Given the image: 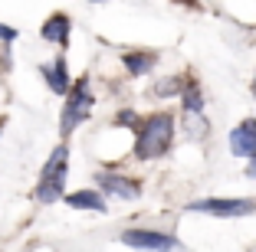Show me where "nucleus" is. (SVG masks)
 I'll list each match as a JSON object with an SVG mask.
<instances>
[{
	"instance_id": "f8f14e48",
	"label": "nucleus",
	"mask_w": 256,
	"mask_h": 252,
	"mask_svg": "<svg viewBox=\"0 0 256 252\" xmlns=\"http://www.w3.org/2000/svg\"><path fill=\"white\" fill-rule=\"evenodd\" d=\"M181 102L184 111H204V92L194 79H184V89H181Z\"/></svg>"
},
{
	"instance_id": "9d476101",
	"label": "nucleus",
	"mask_w": 256,
	"mask_h": 252,
	"mask_svg": "<svg viewBox=\"0 0 256 252\" xmlns=\"http://www.w3.org/2000/svg\"><path fill=\"white\" fill-rule=\"evenodd\" d=\"M40 72L46 75V85H50V89H53L56 95H66V92H69V85H72V82H69V66H66V56H56V62H53V66H43Z\"/></svg>"
},
{
	"instance_id": "4468645a",
	"label": "nucleus",
	"mask_w": 256,
	"mask_h": 252,
	"mask_svg": "<svg viewBox=\"0 0 256 252\" xmlns=\"http://www.w3.org/2000/svg\"><path fill=\"white\" fill-rule=\"evenodd\" d=\"M115 125H132V128H135L138 125V115L132 108H125V111H118V115H115Z\"/></svg>"
},
{
	"instance_id": "f257e3e1",
	"label": "nucleus",
	"mask_w": 256,
	"mask_h": 252,
	"mask_svg": "<svg viewBox=\"0 0 256 252\" xmlns=\"http://www.w3.org/2000/svg\"><path fill=\"white\" fill-rule=\"evenodd\" d=\"M174 144V115L171 111H151L135 125V157L138 161H158Z\"/></svg>"
},
{
	"instance_id": "0eeeda50",
	"label": "nucleus",
	"mask_w": 256,
	"mask_h": 252,
	"mask_svg": "<svg viewBox=\"0 0 256 252\" xmlns=\"http://www.w3.org/2000/svg\"><path fill=\"white\" fill-rule=\"evenodd\" d=\"M230 151H234L236 157H243V161L256 151V118H243L240 125L230 131Z\"/></svg>"
},
{
	"instance_id": "dca6fc26",
	"label": "nucleus",
	"mask_w": 256,
	"mask_h": 252,
	"mask_svg": "<svg viewBox=\"0 0 256 252\" xmlns=\"http://www.w3.org/2000/svg\"><path fill=\"white\" fill-rule=\"evenodd\" d=\"M246 177H256V151L246 157Z\"/></svg>"
},
{
	"instance_id": "423d86ee",
	"label": "nucleus",
	"mask_w": 256,
	"mask_h": 252,
	"mask_svg": "<svg viewBox=\"0 0 256 252\" xmlns=\"http://www.w3.org/2000/svg\"><path fill=\"white\" fill-rule=\"evenodd\" d=\"M96 180H98V190L108 193V197H118V200H138V197H142V184H138L135 177H125V174L102 171Z\"/></svg>"
},
{
	"instance_id": "1a4fd4ad",
	"label": "nucleus",
	"mask_w": 256,
	"mask_h": 252,
	"mask_svg": "<svg viewBox=\"0 0 256 252\" xmlns=\"http://www.w3.org/2000/svg\"><path fill=\"white\" fill-rule=\"evenodd\" d=\"M69 30H72V20H69L66 13H53L50 20L43 23V30H40V36H43L46 43L66 46V43H69Z\"/></svg>"
},
{
	"instance_id": "39448f33",
	"label": "nucleus",
	"mask_w": 256,
	"mask_h": 252,
	"mask_svg": "<svg viewBox=\"0 0 256 252\" xmlns=\"http://www.w3.org/2000/svg\"><path fill=\"white\" fill-rule=\"evenodd\" d=\"M122 243L132 246V249H178L181 239L171 236V233H158V230H125Z\"/></svg>"
},
{
	"instance_id": "ddd939ff",
	"label": "nucleus",
	"mask_w": 256,
	"mask_h": 252,
	"mask_svg": "<svg viewBox=\"0 0 256 252\" xmlns=\"http://www.w3.org/2000/svg\"><path fill=\"white\" fill-rule=\"evenodd\" d=\"M181 89H184V79L174 75V79H161L158 85H154V95H178Z\"/></svg>"
},
{
	"instance_id": "f03ea898",
	"label": "nucleus",
	"mask_w": 256,
	"mask_h": 252,
	"mask_svg": "<svg viewBox=\"0 0 256 252\" xmlns=\"http://www.w3.org/2000/svg\"><path fill=\"white\" fill-rule=\"evenodd\" d=\"M66 174H69V148L60 144V148L50 154V161L43 164L40 171V184H36V200L40 203H56L66 190Z\"/></svg>"
},
{
	"instance_id": "7ed1b4c3",
	"label": "nucleus",
	"mask_w": 256,
	"mask_h": 252,
	"mask_svg": "<svg viewBox=\"0 0 256 252\" xmlns=\"http://www.w3.org/2000/svg\"><path fill=\"white\" fill-rule=\"evenodd\" d=\"M92 105H96V98H92V92H89V79H79L76 85H69L66 105H62V115H60V131H62V138H69L76 128L89 118Z\"/></svg>"
},
{
	"instance_id": "f3484780",
	"label": "nucleus",
	"mask_w": 256,
	"mask_h": 252,
	"mask_svg": "<svg viewBox=\"0 0 256 252\" xmlns=\"http://www.w3.org/2000/svg\"><path fill=\"white\" fill-rule=\"evenodd\" d=\"M253 92H256V79H253Z\"/></svg>"
},
{
	"instance_id": "2eb2a0df",
	"label": "nucleus",
	"mask_w": 256,
	"mask_h": 252,
	"mask_svg": "<svg viewBox=\"0 0 256 252\" xmlns=\"http://www.w3.org/2000/svg\"><path fill=\"white\" fill-rule=\"evenodd\" d=\"M0 39H4V43H14V39H16V30H10V26H4V23H0Z\"/></svg>"
},
{
	"instance_id": "20e7f679",
	"label": "nucleus",
	"mask_w": 256,
	"mask_h": 252,
	"mask_svg": "<svg viewBox=\"0 0 256 252\" xmlns=\"http://www.w3.org/2000/svg\"><path fill=\"white\" fill-rule=\"evenodd\" d=\"M194 213H207V216H220V220H236V216H250L256 210V200L250 197H200L190 203Z\"/></svg>"
},
{
	"instance_id": "6e6552de",
	"label": "nucleus",
	"mask_w": 256,
	"mask_h": 252,
	"mask_svg": "<svg viewBox=\"0 0 256 252\" xmlns=\"http://www.w3.org/2000/svg\"><path fill=\"white\" fill-rule=\"evenodd\" d=\"M122 66L128 69V75H148L158 66V52L154 49H132L122 56Z\"/></svg>"
},
{
	"instance_id": "9b49d317",
	"label": "nucleus",
	"mask_w": 256,
	"mask_h": 252,
	"mask_svg": "<svg viewBox=\"0 0 256 252\" xmlns=\"http://www.w3.org/2000/svg\"><path fill=\"white\" fill-rule=\"evenodd\" d=\"M66 207H72V210H96V213H106V197L98 190H76V193H69L66 197Z\"/></svg>"
}]
</instances>
